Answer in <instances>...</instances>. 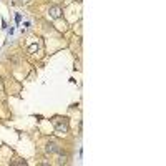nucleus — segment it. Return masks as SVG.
Listing matches in <instances>:
<instances>
[{
  "mask_svg": "<svg viewBox=\"0 0 166 166\" xmlns=\"http://www.w3.org/2000/svg\"><path fill=\"white\" fill-rule=\"evenodd\" d=\"M55 131H56V135H66L68 133V123L66 121H55Z\"/></svg>",
  "mask_w": 166,
  "mask_h": 166,
  "instance_id": "nucleus-1",
  "label": "nucleus"
},
{
  "mask_svg": "<svg viewBox=\"0 0 166 166\" xmlns=\"http://www.w3.org/2000/svg\"><path fill=\"white\" fill-rule=\"evenodd\" d=\"M62 13H63V10H62V7H58V5L50 7V10H48V15H50L53 20L60 19V17H62Z\"/></svg>",
  "mask_w": 166,
  "mask_h": 166,
  "instance_id": "nucleus-2",
  "label": "nucleus"
},
{
  "mask_svg": "<svg viewBox=\"0 0 166 166\" xmlns=\"http://www.w3.org/2000/svg\"><path fill=\"white\" fill-rule=\"evenodd\" d=\"M45 153L53 154V153H60V146L55 143V141H48L47 146H45Z\"/></svg>",
  "mask_w": 166,
  "mask_h": 166,
  "instance_id": "nucleus-3",
  "label": "nucleus"
},
{
  "mask_svg": "<svg viewBox=\"0 0 166 166\" xmlns=\"http://www.w3.org/2000/svg\"><path fill=\"white\" fill-rule=\"evenodd\" d=\"M66 163V154H58V164H65Z\"/></svg>",
  "mask_w": 166,
  "mask_h": 166,
  "instance_id": "nucleus-4",
  "label": "nucleus"
},
{
  "mask_svg": "<svg viewBox=\"0 0 166 166\" xmlns=\"http://www.w3.org/2000/svg\"><path fill=\"white\" fill-rule=\"evenodd\" d=\"M12 164H25V161H20V160H15V161H12Z\"/></svg>",
  "mask_w": 166,
  "mask_h": 166,
  "instance_id": "nucleus-5",
  "label": "nucleus"
},
{
  "mask_svg": "<svg viewBox=\"0 0 166 166\" xmlns=\"http://www.w3.org/2000/svg\"><path fill=\"white\" fill-rule=\"evenodd\" d=\"M20 2H22V3H28L30 0H20Z\"/></svg>",
  "mask_w": 166,
  "mask_h": 166,
  "instance_id": "nucleus-6",
  "label": "nucleus"
}]
</instances>
